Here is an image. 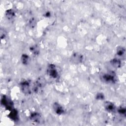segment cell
Listing matches in <instances>:
<instances>
[{
    "instance_id": "cell-1",
    "label": "cell",
    "mask_w": 126,
    "mask_h": 126,
    "mask_svg": "<svg viewBox=\"0 0 126 126\" xmlns=\"http://www.w3.org/2000/svg\"><path fill=\"white\" fill-rule=\"evenodd\" d=\"M46 80L43 77H39L36 80L33 90L35 93L39 92L46 85Z\"/></svg>"
},
{
    "instance_id": "cell-2",
    "label": "cell",
    "mask_w": 126,
    "mask_h": 126,
    "mask_svg": "<svg viewBox=\"0 0 126 126\" xmlns=\"http://www.w3.org/2000/svg\"><path fill=\"white\" fill-rule=\"evenodd\" d=\"M102 78L105 82L107 83H114L117 80L115 72L112 71L103 74Z\"/></svg>"
},
{
    "instance_id": "cell-3",
    "label": "cell",
    "mask_w": 126,
    "mask_h": 126,
    "mask_svg": "<svg viewBox=\"0 0 126 126\" xmlns=\"http://www.w3.org/2000/svg\"><path fill=\"white\" fill-rule=\"evenodd\" d=\"M47 73L53 78H57L58 77V72L56 66L53 64H49L47 68Z\"/></svg>"
},
{
    "instance_id": "cell-4",
    "label": "cell",
    "mask_w": 126,
    "mask_h": 126,
    "mask_svg": "<svg viewBox=\"0 0 126 126\" xmlns=\"http://www.w3.org/2000/svg\"><path fill=\"white\" fill-rule=\"evenodd\" d=\"M83 56L79 53H74L70 58L71 62L73 63H80L83 61Z\"/></svg>"
},
{
    "instance_id": "cell-5",
    "label": "cell",
    "mask_w": 126,
    "mask_h": 126,
    "mask_svg": "<svg viewBox=\"0 0 126 126\" xmlns=\"http://www.w3.org/2000/svg\"><path fill=\"white\" fill-rule=\"evenodd\" d=\"M20 87L22 91L25 94H29L31 91L30 89V83L28 81H23L20 83Z\"/></svg>"
},
{
    "instance_id": "cell-6",
    "label": "cell",
    "mask_w": 126,
    "mask_h": 126,
    "mask_svg": "<svg viewBox=\"0 0 126 126\" xmlns=\"http://www.w3.org/2000/svg\"><path fill=\"white\" fill-rule=\"evenodd\" d=\"M53 109L55 112L58 115H62L64 113V109L63 107L57 102H55L54 104Z\"/></svg>"
},
{
    "instance_id": "cell-7",
    "label": "cell",
    "mask_w": 126,
    "mask_h": 126,
    "mask_svg": "<svg viewBox=\"0 0 126 126\" xmlns=\"http://www.w3.org/2000/svg\"><path fill=\"white\" fill-rule=\"evenodd\" d=\"M30 119L32 121L36 123H39L42 121V118L41 115L37 113H34L31 114Z\"/></svg>"
},
{
    "instance_id": "cell-8",
    "label": "cell",
    "mask_w": 126,
    "mask_h": 126,
    "mask_svg": "<svg viewBox=\"0 0 126 126\" xmlns=\"http://www.w3.org/2000/svg\"><path fill=\"white\" fill-rule=\"evenodd\" d=\"M104 107L105 109L110 112H114L115 110V105L111 102L106 101L104 103Z\"/></svg>"
},
{
    "instance_id": "cell-9",
    "label": "cell",
    "mask_w": 126,
    "mask_h": 126,
    "mask_svg": "<svg viewBox=\"0 0 126 126\" xmlns=\"http://www.w3.org/2000/svg\"><path fill=\"white\" fill-rule=\"evenodd\" d=\"M5 16L8 19L11 20L15 17V13L12 9H8L6 11Z\"/></svg>"
},
{
    "instance_id": "cell-10",
    "label": "cell",
    "mask_w": 126,
    "mask_h": 126,
    "mask_svg": "<svg viewBox=\"0 0 126 126\" xmlns=\"http://www.w3.org/2000/svg\"><path fill=\"white\" fill-rule=\"evenodd\" d=\"M111 64L115 68L120 67L121 66V62L118 59L114 58L111 61Z\"/></svg>"
},
{
    "instance_id": "cell-11",
    "label": "cell",
    "mask_w": 126,
    "mask_h": 126,
    "mask_svg": "<svg viewBox=\"0 0 126 126\" xmlns=\"http://www.w3.org/2000/svg\"><path fill=\"white\" fill-rule=\"evenodd\" d=\"M31 52L34 56H37L39 53V50L36 45H33L30 48Z\"/></svg>"
},
{
    "instance_id": "cell-12",
    "label": "cell",
    "mask_w": 126,
    "mask_h": 126,
    "mask_svg": "<svg viewBox=\"0 0 126 126\" xmlns=\"http://www.w3.org/2000/svg\"><path fill=\"white\" fill-rule=\"evenodd\" d=\"M21 62L23 63V64H27L30 61V58L29 57L26 55V54H23L22 55L21 58Z\"/></svg>"
},
{
    "instance_id": "cell-13",
    "label": "cell",
    "mask_w": 126,
    "mask_h": 126,
    "mask_svg": "<svg viewBox=\"0 0 126 126\" xmlns=\"http://www.w3.org/2000/svg\"><path fill=\"white\" fill-rule=\"evenodd\" d=\"M125 53V49L123 47H119L117 50V54L119 56H122Z\"/></svg>"
},
{
    "instance_id": "cell-14",
    "label": "cell",
    "mask_w": 126,
    "mask_h": 126,
    "mask_svg": "<svg viewBox=\"0 0 126 126\" xmlns=\"http://www.w3.org/2000/svg\"><path fill=\"white\" fill-rule=\"evenodd\" d=\"M35 20L33 18H30V19L29 21L28 24L29 25V26L31 27V28H34L35 26Z\"/></svg>"
},
{
    "instance_id": "cell-15",
    "label": "cell",
    "mask_w": 126,
    "mask_h": 126,
    "mask_svg": "<svg viewBox=\"0 0 126 126\" xmlns=\"http://www.w3.org/2000/svg\"><path fill=\"white\" fill-rule=\"evenodd\" d=\"M6 36V32L2 30V29L0 30V37L1 39L4 38Z\"/></svg>"
},
{
    "instance_id": "cell-16",
    "label": "cell",
    "mask_w": 126,
    "mask_h": 126,
    "mask_svg": "<svg viewBox=\"0 0 126 126\" xmlns=\"http://www.w3.org/2000/svg\"><path fill=\"white\" fill-rule=\"evenodd\" d=\"M119 112L121 114H124L126 112V109L124 107H120L118 110Z\"/></svg>"
},
{
    "instance_id": "cell-17",
    "label": "cell",
    "mask_w": 126,
    "mask_h": 126,
    "mask_svg": "<svg viewBox=\"0 0 126 126\" xmlns=\"http://www.w3.org/2000/svg\"><path fill=\"white\" fill-rule=\"evenodd\" d=\"M103 98V95L102 94H98L96 95V98L98 99H102Z\"/></svg>"
}]
</instances>
